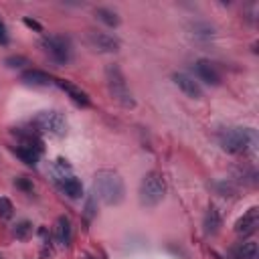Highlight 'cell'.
<instances>
[{"instance_id": "cell-1", "label": "cell", "mask_w": 259, "mask_h": 259, "mask_svg": "<svg viewBox=\"0 0 259 259\" xmlns=\"http://www.w3.org/2000/svg\"><path fill=\"white\" fill-rule=\"evenodd\" d=\"M93 188L95 194L107 204V206H117L125 198V184L119 172L111 168H101L93 176Z\"/></svg>"}, {"instance_id": "cell-10", "label": "cell", "mask_w": 259, "mask_h": 259, "mask_svg": "<svg viewBox=\"0 0 259 259\" xmlns=\"http://www.w3.org/2000/svg\"><path fill=\"white\" fill-rule=\"evenodd\" d=\"M194 73L206 85H212V87L214 85H221V73H219V69L210 61H206V59H200V61L194 63Z\"/></svg>"}, {"instance_id": "cell-28", "label": "cell", "mask_w": 259, "mask_h": 259, "mask_svg": "<svg viewBox=\"0 0 259 259\" xmlns=\"http://www.w3.org/2000/svg\"><path fill=\"white\" fill-rule=\"evenodd\" d=\"M22 22H24V26L32 28L34 32H42V24H40V22H36L34 18H30V16H24V18H22Z\"/></svg>"}, {"instance_id": "cell-12", "label": "cell", "mask_w": 259, "mask_h": 259, "mask_svg": "<svg viewBox=\"0 0 259 259\" xmlns=\"http://www.w3.org/2000/svg\"><path fill=\"white\" fill-rule=\"evenodd\" d=\"M20 81L26 83V85H32V87H49V85H55V79L47 73V71H40V69H28L20 75Z\"/></svg>"}, {"instance_id": "cell-19", "label": "cell", "mask_w": 259, "mask_h": 259, "mask_svg": "<svg viewBox=\"0 0 259 259\" xmlns=\"http://www.w3.org/2000/svg\"><path fill=\"white\" fill-rule=\"evenodd\" d=\"M51 174H53V178L61 184L63 180H67L69 176H73V172H71V164H69L65 158H57V160L53 162V166H51Z\"/></svg>"}, {"instance_id": "cell-4", "label": "cell", "mask_w": 259, "mask_h": 259, "mask_svg": "<svg viewBox=\"0 0 259 259\" xmlns=\"http://www.w3.org/2000/svg\"><path fill=\"white\" fill-rule=\"evenodd\" d=\"M166 196V180L158 170H150L140 182V202L146 208L158 206Z\"/></svg>"}, {"instance_id": "cell-8", "label": "cell", "mask_w": 259, "mask_h": 259, "mask_svg": "<svg viewBox=\"0 0 259 259\" xmlns=\"http://www.w3.org/2000/svg\"><path fill=\"white\" fill-rule=\"evenodd\" d=\"M259 227V208L257 206H251L243 217H239L235 221V233L239 237H249L257 231Z\"/></svg>"}, {"instance_id": "cell-13", "label": "cell", "mask_w": 259, "mask_h": 259, "mask_svg": "<svg viewBox=\"0 0 259 259\" xmlns=\"http://www.w3.org/2000/svg\"><path fill=\"white\" fill-rule=\"evenodd\" d=\"M221 225H223V217H221L219 208H217L214 204H210V206L206 208V212H204V219H202L204 233H206V235H214V233H219Z\"/></svg>"}, {"instance_id": "cell-17", "label": "cell", "mask_w": 259, "mask_h": 259, "mask_svg": "<svg viewBox=\"0 0 259 259\" xmlns=\"http://www.w3.org/2000/svg\"><path fill=\"white\" fill-rule=\"evenodd\" d=\"M59 186H61V190H63L69 198H73V200H77V198L83 196V184H81V180L75 178V176H69V178L63 180Z\"/></svg>"}, {"instance_id": "cell-15", "label": "cell", "mask_w": 259, "mask_h": 259, "mask_svg": "<svg viewBox=\"0 0 259 259\" xmlns=\"http://www.w3.org/2000/svg\"><path fill=\"white\" fill-rule=\"evenodd\" d=\"M257 243L255 241H245L233 247V259H257Z\"/></svg>"}, {"instance_id": "cell-21", "label": "cell", "mask_w": 259, "mask_h": 259, "mask_svg": "<svg viewBox=\"0 0 259 259\" xmlns=\"http://www.w3.org/2000/svg\"><path fill=\"white\" fill-rule=\"evenodd\" d=\"M192 34L206 40V38L214 36V26L208 24V22H194V24H192Z\"/></svg>"}, {"instance_id": "cell-9", "label": "cell", "mask_w": 259, "mask_h": 259, "mask_svg": "<svg viewBox=\"0 0 259 259\" xmlns=\"http://www.w3.org/2000/svg\"><path fill=\"white\" fill-rule=\"evenodd\" d=\"M55 85H57L61 91H65V93L71 97V101H75L77 105H81V107H89V105H91V99H89L87 91H83L79 85H75V83H71V81H67V79H55Z\"/></svg>"}, {"instance_id": "cell-24", "label": "cell", "mask_w": 259, "mask_h": 259, "mask_svg": "<svg viewBox=\"0 0 259 259\" xmlns=\"http://www.w3.org/2000/svg\"><path fill=\"white\" fill-rule=\"evenodd\" d=\"M4 65H6V67H10V69H20V67L28 65V59H26V57H22V55H10V57H6V59H4Z\"/></svg>"}, {"instance_id": "cell-23", "label": "cell", "mask_w": 259, "mask_h": 259, "mask_svg": "<svg viewBox=\"0 0 259 259\" xmlns=\"http://www.w3.org/2000/svg\"><path fill=\"white\" fill-rule=\"evenodd\" d=\"M83 217L87 223H91L95 217H97V200H95V194H89L87 200H85V208H83Z\"/></svg>"}, {"instance_id": "cell-2", "label": "cell", "mask_w": 259, "mask_h": 259, "mask_svg": "<svg viewBox=\"0 0 259 259\" xmlns=\"http://www.w3.org/2000/svg\"><path fill=\"white\" fill-rule=\"evenodd\" d=\"M221 148L229 154H249L257 148V132L253 127H223L217 134Z\"/></svg>"}, {"instance_id": "cell-16", "label": "cell", "mask_w": 259, "mask_h": 259, "mask_svg": "<svg viewBox=\"0 0 259 259\" xmlns=\"http://www.w3.org/2000/svg\"><path fill=\"white\" fill-rule=\"evenodd\" d=\"M235 178H237L239 182H243V184L255 186V184H257V170H255L253 164L245 162L243 166H239V168L235 170Z\"/></svg>"}, {"instance_id": "cell-18", "label": "cell", "mask_w": 259, "mask_h": 259, "mask_svg": "<svg viewBox=\"0 0 259 259\" xmlns=\"http://www.w3.org/2000/svg\"><path fill=\"white\" fill-rule=\"evenodd\" d=\"M93 14H95V18L99 20V22H103L105 26H111V28H115V26H119V16H117V12L115 10H111V8H105V6H99V8H95L93 10Z\"/></svg>"}, {"instance_id": "cell-27", "label": "cell", "mask_w": 259, "mask_h": 259, "mask_svg": "<svg viewBox=\"0 0 259 259\" xmlns=\"http://www.w3.org/2000/svg\"><path fill=\"white\" fill-rule=\"evenodd\" d=\"M14 184H16V188H20L22 192H32V180L30 178H26V176H18V178H14Z\"/></svg>"}, {"instance_id": "cell-5", "label": "cell", "mask_w": 259, "mask_h": 259, "mask_svg": "<svg viewBox=\"0 0 259 259\" xmlns=\"http://www.w3.org/2000/svg\"><path fill=\"white\" fill-rule=\"evenodd\" d=\"M42 53L57 65H67L73 59V45L65 34H47L40 38Z\"/></svg>"}, {"instance_id": "cell-26", "label": "cell", "mask_w": 259, "mask_h": 259, "mask_svg": "<svg viewBox=\"0 0 259 259\" xmlns=\"http://www.w3.org/2000/svg\"><path fill=\"white\" fill-rule=\"evenodd\" d=\"M12 212H14L12 200L6 198V196H0V219H10Z\"/></svg>"}, {"instance_id": "cell-7", "label": "cell", "mask_w": 259, "mask_h": 259, "mask_svg": "<svg viewBox=\"0 0 259 259\" xmlns=\"http://www.w3.org/2000/svg\"><path fill=\"white\" fill-rule=\"evenodd\" d=\"M85 40H87L89 49H93L97 53H117L119 51V40L101 30H89Z\"/></svg>"}, {"instance_id": "cell-6", "label": "cell", "mask_w": 259, "mask_h": 259, "mask_svg": "<svg viewBox=\"0 0 259 259\" xmlns=\"http://www.w3.org/2000/svg\"><path fill=\"white\" fill-rule=\"evenodd\" d=\"M30 125L34 132L38 134H49V136H55V138H61L65 136L67 132V121L63 117L61 111L57 109H42V111H36L30 119Z\"/></svg>"}, {"instance_id": "cell-20", "label": "cell", "mask_w": 259, "mask_h": 259, "mask_svg": "<svg viewBox=\"0 0 259 259\" xmlns=\"http://www.w3.org/2000/svg\"><path fill=\"white\" fill-rule=\"evenodd\" d=\"M12 152H14V154H16V158H18L20 162H24L26 166H36V164H38L40 154H38V152H34V150H30V148L16 146V148H12Z\"/></svg>"}, {"instance_id": "cell-25", "label": "cell", "mask_w": 259, "mask_h": 259, "mask_svg": "<svg viewBox=\"0 0 259 259\" xmlns=\"http://www.w3.org/2000/svg\"><path fill=\"white\" fill-rule=\"evenodd\" d=\"M214 188L219 190V194H221V196H233V194L237 192V186H235L231 180H223V182H217V184H214Z\"/></svg>"}, {"instance_id": "cell-14", "label": "cell", "mask_w": 259, "mask_h": 259, "mask_svg": "<svg viewBox=\"0 0 259 259\" xmlns=\"http://www.w3.org/2000/svg\"><path fill=\"white\" fill-rule=\"evenodd\" d=\"M55 237L63 247H69L73 241V227L67 217H59L55 223Z\"/></svg>"}, {"instance_id": "cell-3", "label": "cell", "mask_w": 259, "mask_h": 259, "mask_svg": "<svg viewBox=\"0 0 259 259\" xmlns=\"http://www.w3.org/2000/svg\"><path fill=\"white\" fill-rule=\"evenodd\" d=\"M105 83H107L109 95L115 103H119L125 109H132L136 105V99L130 91V85H127L125 75L119 69V65H107L105 67Z\"/></svg>"}, {"instance_id": "cell-11", "label": "cell", "mask_w": 259, "mask_h": 259, "mask_svg": "<svg viewBox=\"0 0 259 259\" xmlns=\"http://www.w3.org/2000/svg\"><path fill=\"white\" fill-rule=\"evenodd\" d=\"M172 81L178 85V89L186 97H190V99H200L202 97V89H200L198 81H194L190 75H186V73H174L172 75Z\"/></svg>"}, {"instance_id": "cell-22", "label": "cell", "mask_w": 259, "mask_h": 259, "mask_svg": "<svg viewBox=\"0 0 259 259\" xmlns=\"http://www.w3.org/2000/svg\"><path fill=\"white\" fill-rule=\"evenodd\" d=\"M12 233H14L16 239L26 241V239L32 235V223H30V221H18V223L14 225V229H12Z\"/></svg>"}, {"instance_id": "cell-29", "label": "cell", "mask_w": 259, "mask_h": 259, "mask_svg": "<svg viewBox=\"0 0 259 259\" xmlns=\"http://www.w3.org/2000/svg\"><path fill=\"white\" fill-rule=\"evenodd\" d=\"M0 45H8V28L2 20H0Z\"/></svg>"}]
</instances>
